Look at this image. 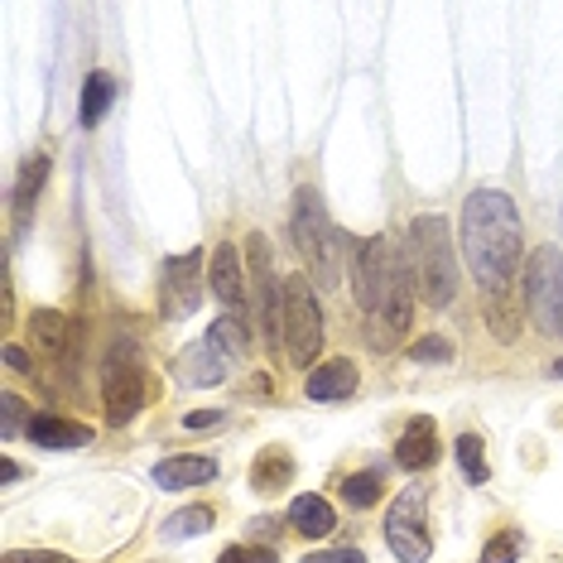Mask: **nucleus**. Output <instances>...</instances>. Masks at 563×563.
<instances>
[{
  "label": "nucleus",
  "instance_id": "f257e3e1",
  "mask_svg": "<svg viewBox=\"0 0 563 563\" xmlns=\"http://www.w3.org/2000/svg\"><path fill=\"white\" fill-rule=\"evenodd\" d=\"M463 255L477 275V285L486 299H501L510 289V279L520 271L525 236H520V212L510 194L501 188H477L463 202Z\"/></svg>",
  "mask_w": 563,
  "mask_h": 563
},
{
  "label": "nucleus",
  "instance_id": "f03ea898",
  "mask_svg": "<svg viewBox=\"0 0 563 563\" xmlns=\"http://www.w3.org/2000/svg\"><path fill=\"white\" fill-rule=\"evenodd\" d=\"M409 255H415V275L424 289L429 309H448L457 294V255H453V227L439 212H424L409 222Z\"/></svg>",
  "mask_w": 563,
  "mask_h": 563
},
{
  "label": "nucleus",
  "instance_id": "7ed1b4c3",
  "mask_svg": "<svg viewBox=\"0 0 563 563\" xmlns=\"http://www.w3.org/2000/svg\"><path fill=\"white\" fill-rule=\"evenodd\" d=\"M294 246H299V255L309 261V271L323 289L342 285V271H338L342 265V232L332 227L318 188H299V198H294Z\"/></svg>",
  "mask_w": 563,
  "mask_h": 563
},
{
  "label": "nucleus",
  "instance_id": "20e7f679",
  "mask_svg": "<svg viewBox=\"0 0 563 563\" xmlns=\"http://www.w3.org/2000/svg\"><path fill=\"white\" fill-rule=\"evenodd\" d=\"M285 352L299 371H313L318 352H323V309L303 275L285 279Z\"/></svg>",
  "mask_w": 563,
  "mask_h": 563
},
{
  "label": "nucleus",
  "instance_id": "39448f33",
  "mask_svg": "<svg viewBox=\"0 0 563 563\" xmlns=\"http://www.w3.org/2000/svg\"><path fill=\"white\" fill-rule=\"evenodd\" d=\"M246 275H251V303L265 342H285V279L271 271V241L261 232L246 236Z\"/></svg>",
  "mask_w": 563,
  "mask_h": 563
},
{
  "label": "nucleus",
  "instance_id": "423d86ee",
  "mask_svg": "<svg viewBox=\"0 0 563 563\" xmlns=\"http://www.w3.org/2000/svg\"><path fill=\"white\" fill-rule=\"evenodd\" d=\"M386 544L400 563H429L433 540H429V496L419 486H405L386 510Z\"/></svg>",
  "mask_w": 563,
  "mask_h": 563
},
{
  "label": "nucleus",
  "instance_id": "0eeeda50",
  "mask_svg": "<svg viewBox=\"0 0 563 563\" xmlns=\"http://www.w3.org/2000/svg\"><path fill=\"white\" fill-rule=\"evenodd\" d=\"M150 400V376L145 366L135 362V347H121L107 362V380H101V405H107L111 424H131V419L145 409Z\"/></svg>",
  "mask_w": 563,
  "mask_h": 563
},
{
  "label": "nucleus",
  "instance_id": "6e6552de",
  "mask_svg": "<svg viewBox=\"0 0 563 563\" xmlns=\"http://www.w3.org/2000/svg\"><path fill=\"white\" fill-rule=\"evenodd\" d=\"M525 299H530V313L544 332L563 338V255L559 251H534L530 275H525Z\"/></svg>",
  "mask_w": 563,
  "mask_h": 563
},
{
  "label": "nucleus",
  "instance_id": "1a4fd4ad",
  "mask_svg": "<svg viewBox=\"0 0 563 563\" xmlns=\"http://www.w3.org/2000/svg\"><path fill=\"white\" fill-rule=\"evenodd\" d=\"M390 261H395V251H390L386 236H362L352 246V294H356V303H362L366 318L380 309V299H386Z\"/></svg>",
  "mask_w": 563,
  "mask_h": 563
},
{
  "label": "nucleus",
  "instance_id": "9d476101",
  "mask_svg": "<svg viewBox=\"0 0 563 563\" xmlns=\"http://www.w3.org/2000/svg\"><path fill=\"white\" fill-rule=\"evenodd\" d=\"M208 255L198 246L188 255H174L164 261V275H159V309L164 318H194L198 303H202V271H208Z\"/></svg>",
  "mask_w": 563,
  "mask_h": 563
},
{
  "label": "nucleus",
  "instance_id": "9b49d317",
  "mask_svg": "<svg viewBox=\"0 0 563 563\" xmlns=\"http://www.w3.org/2000/svg\"><path fill=\"white\" fill-rule=\"evenodd\" d=\"M208 285L217 294V303H227V313H236L246 303V265H241V251L232 241L212 251V265H208Z\"/></svg>",
  "mask_w": 563,
  "mask_h": 563
},
{
  "label": "nucleus",
  "instance_id": "f8f14e48",
  "mask_svg": "<svg viewBox=\"0 0 563 563\" xmlns=\"http://www.w3.org/2000/svg\"><path fill=\"white\" fill-rule=\"evenodd\" d=\"M174 376L184 380V386H198V390L227 386V376H232V362H227V356L217 352L208 338H202V342H194V347H188V352L174 362Z\"/></svg>",
  "mask_w": 563,
  "mask_h": 563
},
{
  "label": "nucleus",
  "instance_id": "ddd939ff",
  "mask_svg": "<svg viewBox=\"0 0 563 563\" xmlns=\"http://www.w3.org/2000/svg\"><path fill=\"white\" fill-rule=\"evenodd\" d=\"M395 463H400L405 472H424V467L439 463V429H433L429 415H419V419L405 424L400 443H395Z\"/></svg>",
  "mask_w": 563,
  "mask_h": 563
},
{
  "label": "nucleus",
  "instance_id": "4468645a",
  "mask_svg": "<svg viewBox=\"0 0 563 563\" xmlns=\"http://www.w3.org/2000/svg\"><path fill=\"white\" fill-rule=\"evenodd\" d=\"M356 380H362L356 362H347V356H332V362H323V366H313V371H309L303 390H309V400L332 405V400H347V395L356 390Z\"/></svg>",
  "mask_w": 563,
  "mask_h": 563
},
{
  "label": "nucleus",
  "instance_id": "2eb2a0df",
  "mask_svg": "<svg viewBox=\"0 0 563 563\" xmlns=\"http://www.w3.org/2000/svg\"><path fill=\"white\" fill-rule=\"evenodd\" d=\"M155 486H164V492H188V486H202L217 477V457L208 453H184V457H164V463H155Z\"/></svg>",
  "mask_w": 563,
  "mask_h": 563
},
{
  "label": "nucleus",
  "instance_id": "dca6fc26",
  "mask_svg": "<svg viewBox=\"0 0 563 563\" xmlns=\"http://www.w3.org/2000/svg\"><path fill=\"white\" fill-rule=\"evenodd\" d=\"M24 433L34 439V448H87L92 443V429L73 424V419H63V415H34Z\"/></svg>",
  "mask_w": 563,
  "mask_h": 563
},
{
  "label": "nucleus",
  "instance_id": "f3484780",
  "mask_svg": "<svg viewBox=\"0 0 563 563\" xmlns=\"http://www.w3.org/2000/svg\"><path fill=\"white\" fill-rule=\"evenodd\" d=\"M289 525L303 534V540H323V534H332V525H338V510H332L323 496L303 492L289 501Z\"/></svg>",
  "mask_w": 563,
  "mask_h": 563
},
{
  "label": "nucleus",
  "instance_id": "a211bd4d",
  "mask_svg": "<svg viewBox=\"0 0 563 563\" xmlns=\"http://www.w3.org/2000/svg\"><path fill=\"white\" fill-rule=\"evenodd\" d=\"M294 482V457L285 453V448H265L261 457L251 463V486L255 492H285V486Z\"/></svg>",
  "mask_w": 563,
  "mask_h": 563
},
{
  "label": "nucleus",
  "instance_id": "6ab92c4d",
  "mask_svg": "<svg viewBox=\"0 0 563 563\" xmlns=\"http://www.w3.org/2000/svg\"><path fill=\"white\" fill-rule=\"evenodd\" d=\"M380 492H386V467H366V472L342 477V501H347L352 510H371L380 501Z\"/></svg>",
  "mask_w": 563,
  "mask_h": 563
},
{
  "label": "nucleus",
  "instance_id": "aec40b11",
  "mask_svg": "<svg viewBox=\"0 0 563 563\" xmlns=\"http://www.w3.org/2000/svg\"><path fill=\"white\" fill-rule=\"evenodd\" d=\"M212 506H184V510H174L169 520L159 525V534L164 540H198V534H208L212 530Z\"/></svg>",
  "mask_w": 563,
  "mask_h": 563
},
{
  "label": "nucleus",
  "instance_id": "412c9836",
  "mask_svg": "<svg viewBox=\"0 0 563 563\" xmlns=\"http://www.w3.org/2000/svg\"><path fill=\"white\" fill-rule=\"evenodd\" d=\"M111 97H117V82H111V73H87L82 82V125H97L101 117L111 111Z\"/></svg>",
  "mask_w": 563,
  "mask_h": 563
},
{
  "label": "nucleus",
  "instance_id": "4be33fe9",
  "mask_svg": "<svg viewBox=\"0 0 563 563\" xmlns=\"http://www.w3.org/2000/svg\"><path fill=\"white\" fill-rule=\"evenodd\" d=\"M208 342H212V347L222 352L232 366H236L241 356H246V347H251V342H246V328H241L236 313H222V318H217V323L208 328Z\"/></svg>",
  "mask_w": 563,
  "mask_h": 563
},
{
  "label": "nucleus",
  "instance_id": "5701e85b",
  "mask_svg": "<svg viewBox=\"0 0 563 563\" xmlns=\"http://www.w3.org/2000/svg\"><path fill=\"white\" fill-rule=\"evenodd\" d=\"M44 178H48V155H30V159H24L20 184H15V212H20V217H30V208L40 202Z\"/></svg>",
  "mask_w": 563,
  "mask_h": 563
},
{
  "label": "nucleus",
  "instance_id": "b1692460",
  "mask_svg": "<svg viewBox=\"0 0 563 563\" xmlns=\"http://www.w3.org/2000/svg\"><path fill=\"white\" fill-rule=\"evenodd\" d=\"M453 453H457V467H463V477L472 486H482L486 477H492V467H486V457H482V439H477V433H457Z\"/></svg>",
  "mask_w": 563,
  "mask_h": 563
},
{
  "label": "nucleus",
  "instance_id": "393cba45",
  "mask_svg": "<svg viewBox=\"0 0 563 563\" xmlns=\"http://www.w3.org/2000/svg\"><path fill=\"white\" fill-rule=\"evenodd\" d=\"M30 338L44 342V347H63V342H68V318L54 313V309H40L30 318Z\"/></svg>",
  "mask_w": 563,
  "mask_h": 563
},
{
  "label": "nucleus",
  "instance_id": "a878e982",
  "mask_svg": "<svg viewBox=\"0 0 563 563\" xmlns=\"http://www.w3.org/2000/svg\"><path fill=\"white\" fill-rule=\"evenodd\" d=\"M520 549H525L520 530H501V534H492V540H486V549H482L477 563H516Z\"/></svg>",
  "mask_w": 563,
  "mask_h": 563
},
{
  "label": "nucleus",
  "instance_id": "bb28decb",
  "mask_svg": "<svg viewBox=\"0 0 563 563\" xmlns=\"http://www.w3.org/2000/svg\"><path fill=\"white\" fill-rule=\"evenodd\" d=\"M409 362H433V366H443V362H453V342L448 338H419L415 347H409Z\"/></svg>",
  "mask_w": 563,
  "mask_h": 563
},
{
  "label": "nucleus",
  "instance_id": "cd10ccee",
  "mask_svg": "<svg viewBox=\"0 0 563 563\" xmlns=\"http://www.w3.org/2000/svg\"><path fill=\"white\" fill-rule=\"evenodd\" d=\"M0 405H5V419H0V439H15V433H24L30 424H24V400L15 390L0 395Z\"/></svg>",
  "mask_w": 563,
  "mask_h": 563
},
{
  "label": "nucleus",
  "instance_id": "c85d7f7f",
  "mask_svg": "<svg viewBox=\"0 0 563 563\" xmlns=\"http://www.w3.org/2000/svg\"><path fill=\"white\" fill-rule=\"evenodd\" d=\"M217 563H279V554L265 544H232V549H222Z\"/></svg>",
  "mask_w": 563,
  "mask_h": 563
},
{
  "label": "nucleus",
  "instance_id": "c756f323",
  "mask_svg": "<svg viewBox=\"0 0 563 563\" xmlns=\"http://www.w3.org/2000/svg\"><path fill=\"white\" fill-rule=\"evenodd\" d=\"M0 563H78V559L54 554V549H5V559Z\"/></svg>",
  "mask_w": 563,
  "mask_h": 563
},
{
  "label": "nucleus",
  "instance_id": "7c9ffc66",
  "mask_svg": "<svg viewBox=\"0 0 563 563\" xmlns=\"http://www.w3.org/2000/svg\"><path fill=\"white\" fill-rule=\"evenodd\" d=\"M303 563H366L362 549H318V554H303Z\"/></svg>",
  "mask_w": 563,
  "mask_h": 563
},
{
  "label": "nucleus",
  "instance_id": "2f4dec72",
  "mask_svg": "<svg viewBox=\"0 0 563 563\" xmlns=\"http://www.w3.org/2000/svg\"><path fill=\"white\" fill-rule=\"evenodd\" d=\"M222 409H188V415H184V429H217V424H222Z\"/></svg>",
  "mask_w": 563,
  "mask_h": 563
},
{
  "label": "nucleus",
  "instance_id": "473e14b6",
  "mask_svg": "<svg viewBox=\"0 0 563 563\" xmlns=\"http://www.w3.org/2000/svg\"><path fill=\"white\" fill-rule=\"evenodd\" d=\"M5 366H10V371H30V356H24L15 342H10V347H5Z\"/></svg>",
  "mask_w": 563,
  "mask_h": 563
},
{
  "label": "nucleus",
  "instance_id": "72a5a7b5",
  "mask_svg": "<svg viewBox=\"0 0 563 563\" xmlns=\"http://www.w3.org/2000/svg\"><path fill=\"white\" fill-rule=\"evenodd\" d=\"M0 482H5V486H10V482H20V467L10 463V457H5V463H0Z\"/></svg>",
  "mask_w": 563,
  "mask_h": 563
},
{
  "label": "nucleus",
  "instance_id": "f704fd0d",
  "mask_svg": "<svg viewBox=\"0 0 563 563\" xmlns=\"http://www.w3.org/2000/svg\"><path fill=\"white\" fill-rule=\"evenodd\" d=\"M554 376H563V356H559V362H554Z\"/></svg>",
  "mask_w": 563,
  "mask_h": 563
}]
</instances>
